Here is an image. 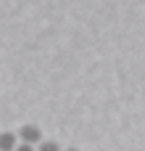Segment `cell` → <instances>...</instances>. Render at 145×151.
I'll list each match as a JSON object with an SVG mask.
<instances>
[{"mask_svg":"<svg viewBox=\"0 0 145 151\" xmlns=\"http://www.w3.org/2000/svg\"><path fill=\"white\" fill-rule=\"evenodd\" d=\"M61 151H77V149H61Z\"/></svg>","mask_w":145,"mask_h":151,"instance_id":"obj_5","label":"cell"},{"mask_svg":"<svg viewBox=\"0 0 145 151\" xmlns=\"http://www.w3.org/2000/svg\"><path fill=\"white\" fill-rule=\"evenodd\" d=\"M34 151H61V146H58L55 141H40V143L34 146Z\"/></svg>","mask_w":145,"mask_h":151,"instance_id":"obj_3","label":"cell"},{"mask_svg":"<svg viewBox=\"0 0 145 151\" xmlns=\"http://www.w3.org/2000/svg\"><path fill=\"white\" fill-rule=\"evenodd\" d=\"M13 151H34V146H26V143H18Z\"/></svg>","mask_w":145,"mask_h":151,"instance_id":"obj_4","label":"cell"},{"mask_svg":"<svg viewBox=\"0 0 145 151\" xmlns=\"http://www.w3.org/2000/svg\"><path fill=\"white\" fill-rule=\"evenodd\" d=\"M16 138H18V143H26V146H37V143L42 141V130H40L37 125H24V127L16 133Z\"/></svg>","mask_w":145,"mask_h":151,"instance_id":"obj_1","label":"cell"},{"mask_svg":"<svg viewBox=\"0 0 145 151\" xmlns=\"http://www.w3.org/2000/svg\"><path fill=\"white\" fill-rule=\"evenodd\" d=\"M18 146L16 133H0V151H13Z\"/></svg>","mask_w":145,"mask_h":151,"instance_id":"obj_2","label":"cell"}]
</instances>
